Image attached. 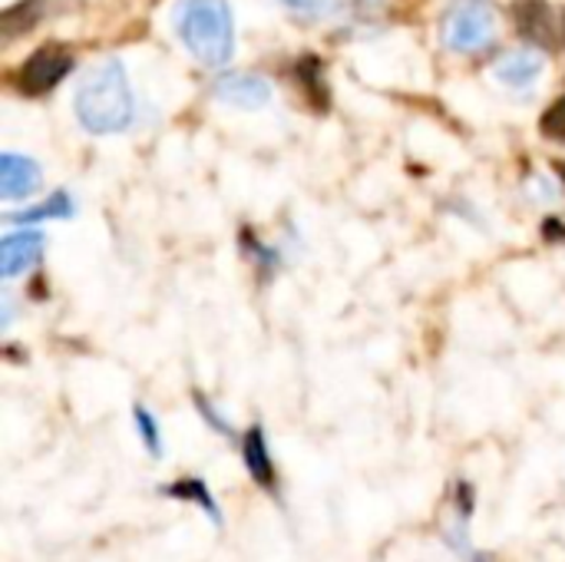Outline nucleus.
I'll return each mask as SVG.
<instances>
[{
  "label": "nucleus",
  "mask_w": 565,
  "mask_h": 562,
  "mask_svg": "<svg viewBox=\"0 0 565 562\" xmlns=\"http://www.w3.org/2000/svg\"><path fill=\"white\" fill-rule=\"evenodd\" d=\"M132 89L119 60L96 63L76 86V119L89 132H119L132 123Z\"/></svg>",
  "instance_id": "1"
},
{
  "label": "nucleus",
  "mask_w": 565,
  "mask_h": 562,
  "mask_svg": "<svg viewBox=\"0 0 565 562\" xmlns=\"http://www.w3.org/2000/svg\"><path fill=\"white\" fill-rule=\"evenodd\" d=\"M175 33L202 66H225L235 53V23L225 0H179Z\"/></svg>",
  "instance_id": "2"
},
{
  "label": "nucleus",
  "mask_w": 565,
  "mask_h": 562,
  "mask_svg": "<svg viewBox=\"0 0 565 562\" xmlns=\"http://www.w3.org/2000/svg\"><path fill=\"white\" fill-rule=\"evenodd\" d=\"M497 33V20H493V10L487 3H460L447 13L444 20V43L454 46V50H483Z\"/></svg>",
  "instance_id": "3"
},
{
  "label": "nucleus",
  "mask_w": 565,
  "mask_h": 562,
  "mask_svg": "<svg viewBox=\"0 0 565 562\" xmlns=\"http://www.w3.org/2000/svg\"><path fill=\"white\" fill-rule=\"evenodd\" d=\"M70 63H73L70 53H66L63 46H56V43H46V46L33 50V53L26 56V63L20 66V73H17L20 93L40 96V93L53 89V86L70 73Z\"/></svg>",
  "instance_id": "4"
},
{
  "label": "nucleus",
  "mask_w": 565,
  "mask_h": 562,
  "mask_svg": "<svg viewBox=\"0 0 565 562\" xmlns=\"http://www.w3.org/2000/svg\"><path fill=\"white\" fill-rule=\"evenodd\" d=\"M215 96L238 109H262L271 99V83L258 73H232L215 83Z\"/></svg>",
  "instance_id": "5"
},
{
  "label": "nucleus",
  "mask_w": 565,
  "mask_h": 562,
  "mask_svg": "<svg viewBox=\"0 0 565 562\" xmlns=\"http://www.w3.org/2000/svg\"><path fill=\"white\" fill-rule=\"evenodd\" d=\"M40 166L30 156L20 152H3L0 156V199H26L40 189Z\"/></svg>",
  "instance_id": "6"
},
{
  "label": "nucleus",
  "mask_w": 565,
  "mask_h": 562,
  "mask_svg": "<svg viewBox=\"0 0 565 562\" xmlns=\"http://www.w3.org/2000/svg\"><path fill=\"white\" fill-rule=\"evenodd\" d=\"M43 255V235L33 229H20L0 242V275L17 278L20 272L33 268Z\"/></svg>",
  "instance_id": "7"
},
{
  "label": "nucleus",
  "mask_w": 565,
  "mask_h": 562,
  "mask_svg": "<svg viewBox=\"0 0 565 562\" xmlns=\"http://www.w3.org/2000/svg\"><path fill=\"white\" fill-rule=\"evenodd\" d=\"M543 56L533 53V50H516V53H507L497 66H493V76L507 86V89H530L540 76H543Z\"/></svg>",
  "instance_id": "8"
},
{
  "label": "nucleus",
  "mask_w": 565,
  "mask_h": 562,
  "mask_svg": "<svg viewBox=\"0 0 565 562\" xmlns=\"http://www.w3.org/2000/svg\"><path fill=\"white\" fill-rule=\"evenodd\" d=\"M242 457H245V467H248L252 480L258 487H265V490H275V464H271L262 427H248V434L242 437Z\"/></svg>",
  "instance_id": "9"
},
{
  "label": "nucleus",
  "mask_w": 565,
  "mask_h": 562,
  "mask_svg": "<svg viewBox=\"0 0 565 562\" xmlns=\"http://www.w3.org/2000/svg\"><path fill=\"white\" fill-rule=\"evenodd\" d=\"M516 23L523 30V36L536 40V43H556V20L546 0H520L516 7Z\"/></svg>",
  "instance_id": "10"
},
{
  "label": "nucleus",
  "mask_w": 565,
  "mask_h": 562,
  "mask_svg": "<svg viewBox=\"0 0 565 562\" xmlns=\"http://www.w3.org/2000/svg\"><path fill=\"white\" fill-rule=\"evenodd\" d=\"M162 494L166 497H172V500H189V503H195L215 527H222V507L215 503V497L209 494V487L202 484V480H175V484H169V487H162Z\"/></svg>",
  "instance_id": "11"
},
{
  "label": "nucleus",
  "mask_w": 565,
  "mask_h": 562,
  "mask_svg": "<svg viewBox=\"0 0 565 562\" xmlns=\"http://www.w3.org/2000/svg\"><path fill=\"white\" fill-rule=\"evenodd\" d=\"M70 215H73V202H70V195H66V192H56V195H53V199H46L43 205H36V209H26V212L13 215V222L26 225V222H36V219H70Z\"/></svg>",
  "instance_id": "12"
},
{
  "label": "nucleus",
  "mask_w": 565,
  "mask_h": 562,
  "mask_svg": "<svg viewBox=\"0 0 565 562\" xmlns=\"http://www.w3.org/2000/svg\"><path fill=\"white\" fill-rule=\"evenodd\" d=\"M132 424L149 450V457H162V431H159V421L146 411V407H132Z\"/></svg>",
  "instance_id": "13"
},
{
  "label": "nucleus",
  "mask_w": 565,
  "mask_h": 562,
  "mask_svg": "<svg viewBox=\"0 0 565 562\" xmlns=\"http://www.w3.org/2000/svg\"><path fill=\"white\" fill-rule=\"evenodd\" d=\"M543 132H546L550 139H565V96L563 99H556V103L546 109V116H543Z\"/></svg>",
  "instance_id": "14"
},
{
  "label": "nucleus",
  "mask_w": 565,
  "mask_h": 562,
  "mask_svg": "<svg viewBox=\"0 0 565 562\" xmlns=\"http://www.w3.org/2000/svg\"><path fill=\"white\" fill-rule=\"evenodd\" d=\"M285 7H291V10H301V13H315V10H321L328 0H281Z\"/></svg>",
  "instance_id": "15"
}]
</instances>
